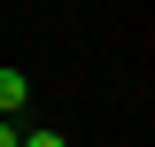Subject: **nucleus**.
<instances>
[{
	"instance_id": "2",
	"label": "nucleus",
	"mask_w": 155,
	"mask_h": 147,
	"mask_svg": "<svg viewBox=\"0 0 155 147\" xmlns=\"http://www.w3.org/2000/svg\"><path fill=\"white\" fill-rule=\"evenodd\" d=\"M23 147H70V139H62V132H31Z\"/></svg>"
},
{
	"instance_id": "1",
	"label": "nucleus",
	"mask_w": 155,
	"mask_h": 147,
	"mask_svg": "<svg viewBox=\"0 0 155 147\" xmlns=\"http://www.w3.org/2000/svg\"><path fill=\"white\" fill-rule=\"evenodd\" d=\"M16 109H31V77L23 70H0V116H16Z\"/></svg>"
},
{
	"instance_id": "3",
	"label": "nucleus",
	"mask_w": 155,
	"mask_h": 147,
	"mask_svg": "<svg viewBox=\"0 0 155 147\" xmlns=\"http://www.w3.org/2000/svg\"><path fill=\"white\" fill-rule=\"evenodd\" d=\"M0 147H16V124H8V116H0Z\"/></svg>"
}]
</instances>
